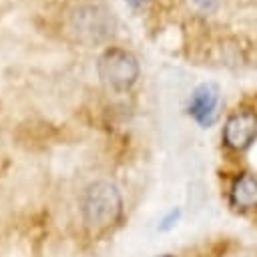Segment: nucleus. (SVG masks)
<instances>
[{"mask_svg": "<svg viewBox=\"0 0 257 257\" xmlns=\"http://www.w3.org/2000/svg\"><path fill=\"white\" fill-rule=\"evenodd\" d=\"M82 221L92 231H104L112 227L122 215V197L116 185L110 181L90 183L80 197Z\"/></svg>", "mask_w": 257, "mask_h": 257, "instance_id": "obj_1", "label": "nucleus"}, {"mask_svg": "<svg viewBox=\"0 0 257 257\" xmlns=\"http://www.w3.org/2000/svg\"><path fill=\"white\" fill-rule=\"evenodd\" d=\"M114 16L100 4H82L68 16V30L82 44H98L114 32Z\"/></svg>", "mask_w": 257, "mask_h": 257, "instance_id": "obj_2", "label": "nucleus"}, {"mask_svg": "<svg viewBox=\"0 0 257 257\" xmlns=\"http://www.w3.org/2000/svg\"><path fill=\"white\" fill-rule=\"evenodd\" d=\"M96 72L106 86H110L116 92H124L137 82L141 66L133 52L110 46L98 56Z\"/></svg>", "mask_w": 257, "mask_h": 257, "instance_id": "obj_3", "label": "nucleus"}, {"mask_svg": "<svg viewBox=\"0 0 257 257\" xmlns=\"http://www.w3.org/2000/svg\"><path fill=\"white\" fill-rule=\"evenodd\" d=\"M219 108H221V92L215 82H201L191 92L187 110L203 128H209L211 124L217 122Z\"/></svg>", "mask_w": 257, "mask_h": 257, "instance_id": "obj_4", "label": "nucleus"}, {"mask_svg": "<svg viewBox=\"0 0 257 257\" xmlns=\"http://www.w3.org/2000/svg\"><path fill=\"white\" fill-rule=\"evenodd\" d=\"M257 137V114L253 110L233 112L223 126V143L233 151H245Z\"/></svg>", "mask_w": 257, "mask_h": 257, "instance_id": "obj_5", "label": "nucleus"}, {"mask_svg": "<svg viewBox=\"0 0 257 257\" xmlns=\"http://www.w3.org/2000/svg\"><path fill=\"white\" fill-rule=\"evenodd\" d=\"M231 205L237 209H255L257 207V177L251 173H241L235 177L231 191Z\"/></svg>", "mask_w": 257, "mask_h": 257, "instance_id": "obj_6", "label": "nucleus"}, {"mask_svg": "<svg viewBox=\"0 0 257 257\" xmlns=\"http://www.w3.org/2000/svg\"><path fill=\"white\" fill-rule=\"evenodd\" d=\"M179 219H181V209H171V211L161 219V223H159V231H169V229H173V227L177 225Z\"/></svg>", "mask_w": 257, "mask_h": 257, "instance_id": "obj_7", "label": "nucleus"}, {"mask_svg": "<svg viewBox=\"0 0 257 257\" xmlns=\"http://www.w3.org/2000/svg\"><path fill=\"white\" fill-rule=\"evenodd\" d=\"M201 10H211V8H215L221 0H193Z\"/></svg>", "mask_w": 257, "mask_h": 257, "instance_id": "obj_8", "label": "nucleus"}, {"mask_svg": "<svg viewBox=\"0 0 257 257\" xmlns=\"http://www.w3.org/2000/svg\"><path fill=\"white\" fill-rule=\"evenodd\" d=\"M126 4H131L133 8H141V6H145V4H149L151 0H124Z\"/></svg>", "mask_w": 257, "mask_h": 257, "instance_id": "obj_9", "label": "nucleus"}, {"mask_svg": "<svg viewBox=\"0 0 257 257\" xmlns=\"http://www.w3.org/2000/svg\"><path fill=\"white\" fill-rule=\"evenodd\" d=\"M161 257H177V255H171V253H167V255H161Z\"/></svg>", "mask_w": 257, "mask_h": 257, "instance_id": "obj_10", "label": "nucleus"}]
</instances>
